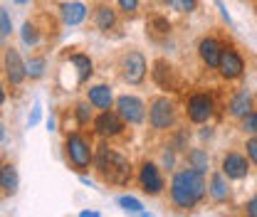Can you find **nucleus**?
Segmentation results:
<instances>
[{
	"mask_svg": "<svg viewBox=\"0 0 257 217\" xmlns=\"http://www.w3.org/2000/svg\"><path fill=\"white\" fill-rule=\"evenodd\" d=\"M247 155L252 158V163L257 165V138H250V141H247Z\"/></svg>",
	"mask_w": 257,
	"mask_h": 217,
	"instance_id": "c756f323",
	"label": "nucleus"
},
{
	"mask_svg": "<svg viewBox=\"0 0 257 217\" xmlns=\"http://www.w3.org/2000/svg\"><path fill=\"white\" fill-rule=\"evenodd\" d=\"M139 183L144 187V192H149V195H159L161 190H163V178H161L159 168H156L154 163H144V165H141Z\"/></svg>",
	"mask_w": 257,
	"mask_h": 217,
	"instance_id": "1a4fd4ad",
	"label": "nucleus"
},
{
	"mask_svg": "<svg viewBox=\"0 0 257 217\" xmlns=\"http://www.w3.org/2000/svg\"><path fill=\"white\" fill-rule=\"evenodd\" d=\"M242 128H245L247 133H255V136H257V111H250V114L245 116V124H242Z\"/></svg>",
	"mask_w": 257,
	"mask_h": 217,
	"instance_id": "cd10ccee",
	"label": "nucleus"
},
{
	"mask_svg": "<svg viewBox=\"0 0 257 217\" xmlns=\"http://www.w3.org/2000/svg\"><path fill=\"white\" fill-rule=\"evenodd\" d=\"M210 195H213L218 202L227 200V185H225L223 175H213V180H210Z\"/></svg>",
	"mask_w": 257,
	"mask_h": 217,
	"instance_id": "412c9836",
	"label": "nucleus"
},
{
	"mask_svg": "<svg viewBox=\"0 0 257 217\" xmlns=\"http://www.w3.org/2000/svg\"><path fill=\"white\" fill-rule=\"evenodd\" d=\"M247 212H250L252 217H257V195L250 200V202H247Z\"/></svg>",
	"mask_w": 257,
	"mask_h": 217,
	"instance_id": "473e14b6",
	"label": "nucleus"
},
{
	"mask_svg": "<svg viewBox=\"0 0 257 217\" xmlns=\"http://www.w3.org/2000/svg\"><path fill=\"white\" fill-rule=\"evenodd\" d=\"M116 111H119V116H121L126 124H141L144 116H146L144 104H141V99H136V96H119Z\"/></svg>",
	"mask_w": 257,
	"mask_h": 217,
	"instance_id": "423d86ee",
	"label": "nucleus"
},
{
	"mask_svg": "<svg viewBox=\"0 0 257 217\" xmlns=\"http://www.w3.org/2000/svg\"><path fill=\"white\" fill-rule=\"evenodd\" d=\"M223 173L232 180H242L247 175V158L240 153H227L223 160Z\"/></svg>",
	"mask_w": 257,
	"mask_h": 217,
	"instance_id": "f8f14e48",
	"label": "nucleus"
},
{
	"mask_svg": "<svg viewBox=\"0 0 257 217\" xmlns=\"http://www.w3.org/2000/svg\"><path fill=\"white\" fill-rule=\"evenodd\" d=\"M119 207L121 210H126V212H136V215H146V210H144V205L136 200V197H119Z\"/></svg>",
	"mask_w": 257,
	"mask_h": 217,
	"instance_id": "5701e85b",
	"label": "nucleus"
},
{
	"mask_svg": "<svg viewBox=\"0 0 257 217\" xmlns=\"http://www.w3.org/2000/svg\"><path fill=\"white\" fill-rule=\"evenodd\" d=\"M5 74H8V82H10L13 87L23 84V79L28 77L25 62L20 60V55H18L15 50H8V55H5Z\"/></svg>",
	"mask_w": 257,
	"mask_h": 217,
	"instance_id": "9d476101",
	"label": "nucleus"
},
{
	"mask_svg": "<svg viewBox=\"0 0 257 217\" xmlns=\"http://www.w3.org/2000/svg\"><path fill=\"white\" fill-rule=\"evenodd\" d=\"M149 121L154 128H171L173 121H176V109H173V104L166 99V96H161L156 99L154 104H151V111H149Z\"/></svg>",
	"mask_w": 257,
	"mask_h": 217,
	"instance_id": "20e7f679",
	"label": "nucleus"
},
{
	"mask_svg": "<svg viewBox=\"0 0 257 217\" xmlns=\"http://www.w3.org/2000/svg\"><path fill=\"white\" fill-rule=\"evenodd\" d=\"M230 111H232V116L245 119V116L252 111V99H250V94H247V92L237 94V96L232 99V104H230Z\"/></svg>",
	"mask_w": 257,
	"mask_h": 217,
	"instance_id": "f3484780",
	"label": "nucleus"
},
{
	"mask_svg": "<svg viewBox=\"0 0 257 217\" xmlns=\"http://www.w3.org/2000/svg\"><path fill=\"white\" fill-rule=\"evenodd\" d=\"M13 30V23H10V15H8V10H0V42L10 35Z\"/></svg>",
	"mask_w": 257,
	"mask_h": 217,
	"instance_id": "393cba45",
	"label": "nucleus"
},
{
	"mask_svg": "<svg viewBox=\"0 0 257 217\" xmlns=\"http://www.w3.org/2000/svg\"><path fill=\"white\" fill-rule=\"evenodd\" d=\"M200 57H203V62L208 64V67H215L218 69V64H220V55H223V47H220V42L218 40H213V37H205L203 42H200Z\"/></svg>",
	"mask_w": 257,
	"mask_h": 217,
	"instance_id": "4468645a",
	"label": "nucleus"
},
{
	"mask_svg": "<svg viewBox=\"0 0 257 217\" xmlns=\"http://www.w3.org/2000/svg\"><path fill=\"white\" fill-rule=\"evenodd\" d=\"M146 77V60L141 52H128L124 57V79L128 84H141Z\"/></svg>",
	"mask_w": 257,
	"mask_h": 217,
	"instance_id": "6e6552de",
	"label": "nucleus"
},
{
	"mask_svg": "<svg viewBox=\"0 0 257 217\" xmlns=\"http://www.w3.org/2000/svg\"><path fill=\"white\" fill-rule=\"evenodd\" d=\"M67 155H69V160L79 170L89 168V163H92V148L84 141V136H79V133H69L67 136Z\"/></svg>",
	"mask_w": 257,
	"mask_h": 217,
	"instance_id": "7ed1b4c3",
	"label": "nucleus"
},
{
	"mask_svg": "<svg viewBox=\"0 0 257 217\" xmlns=\"http://www.w3.org/2000/svg\"><path fill=\"white\" fill-rule=\"evenodd\" d=\"M119 5H121V10H126V13H134V10L139 8V0H119Z\"/></svg>",
	"mask_w": 257,
	"mask_h": 217,
	"instance_id": "7c9ffc66",
	"label": "nucleus"
},
{
	"mask_svg": "<svg viewBox=\"0 0 257 217\" xmlns=\"http://www.w3.org/2000/svg\"><path fill=\"white\" fill-rule=\"evenodd\" d=\"M215 5L220 8V13H223V18L227 20V23H232V18H230V13H227V8H225V3L223 0H215Z\"/></svg>",
	"mask_w": 257,
	"mask_h": 217,
	"instance_id": "2f4dec72",
	"label": "nucleus"
},
{
	"mask_svg": "<svg viewBox=\"0 0 257 217\" xmlns=\"http://www.w3.org/2000/svg\"><path fill=\"white\" fill-rule=\"evenodd\" d=\"M0 187L5 195H15L18 190V170L13 165H3V173H0Z\"/></svg>",
	"mask_w": 257,
	"mask_h": 217,
	"instance_id": "a211bd4d",
	"label": "nucleus"
},
{
	"mask_svg": "<svg viewBox=\"0 0 257 217\" xmlns=\"http://www.w3.org/2000/svg\"><path fill=\"white\" fill-rule=\"evenodd\" d=\"M215 111V104L208 94H193L191 101H188V119L195 124H205Z\"/></svg>",
	"mask_w": 257,
	"mask_h": 217,
	"instance_id": "39448f33",
	"label": "nucleus"
},
{
	"mask_svg": "<svg viewBox=\"0 0 257 217\" xmlns=\"http://www.w3.org/2000/svg\"><path fill=\"white\" fill-rule=\"evenodd\" d=\"M188 163H191V168H195L198 173H208V165H210V158L205 151H200V148H195L188 153Z\"/></svg>",
	"mask_w": 257,
	"mask_h": 217,
	"instance_id": "aec40b11",
	"label": "nucleus"
},
{
	"mask_svg": "<svg viewBox=\"0 0 257 217\" xmlns=\"http://www.w3.org/2000/svg\"><path fill=\"white\" fill-rule=\"evenodd\" d=\"M0 173H3V163H0Z\"/></svg>",
	"mask_w": 257,
	"mask_h": 217,
	"instance_id": "58836bf2",
	"label": "nucleus"
},
{
	"mask_svg": "<svg viewBox=\"0 0 257 217\" xmlns=\"http://www.w3.org/2000/svg\"><path fill=\"white\" fill-rule=\"evenodd\" d=\"M82 217H99V212H94V210H84Z\"/></svg>",
	"mask_w": 257,
	"mask_h": 217,
	"instance_id": "f704fd0d",
	"label": "nucleus"
},
{
	"mask_svg": "<svg viewBox=\"0 0 257 217\" xmlns=\"http://www.w3.org/2000/svg\"><path fill=\"white\" fill-rule=\"evenodd\" d=\"M203 195H205V180H203V173H198L195 168L181 170L173 175L171 197H173L176 207H181V210L195 207L203 200Z\"/></svg>",
	"mask_w": 257,
	"mask_h": 217,
	"instance_id": "f257e3e1",
	"label": "nucleus"
},
{
	"mask_svg": "<svg viewBox=\"0 0 257 217\" xmlns=\"http://www.w3.org/2000/svg\"><path fill=\"white\" fill-rule=\"evenodd\" d=\"M89 119H92V109L87 104H77V121L79 124H87Z\"/></svg>",
	"mask_w": 257,
	"mask_h": 217,
	"instance_id": "bb28decb",
	"label": "nucleus"
},
{
	"mask_svg": "<svg viewBox=\"0 0 257 217\" xmlns=\"http://www.w3.org/2000/svg\"><path fill=\"white\" fill-rule=\"evenodd\" d=\"M89 104H94L96 109H111V104H114L111 87H106V84L92 87V89H89Z\"/></svg>",
	"mask_w": 257,
	"mask_h": 217,
	"instance_id": "2eb2a0df",
	"label": "nucleus"
},
{
	"mask_svg": "<svg viewBox=\"0 0 257 217\" xmlns=\"http://www.w3.org/2000/svg\"><path fill=\"white\" fill-rule=\"evenodd\" d=\"M40 116H42V106H40V104H35V106H32L30 119H28V126H35L37 121H40Z\"/></svg>",
	"mask_w": 257,
	"mask_h": 217,
	"instance_id": "c85d7f7f",
	"label": "nucleus"
},
{
	"mask_svg": "<svg viewBox=\"0 0 257 217\" xmlns=\"http://www.w3.org/2000/svg\"><path fill=\"white\" fill-rule=\"evenodd\" d=\"M20 37H23V45H28V47H35V45L40 42V35H37V30H35L32 23H25V25H23Z\"/></svg>",
	"mask_w": 257,
	"mask_h": 217,
	"instance_id": "b1692460",
	"label": "nucleus"
},
{
	"mask_svg": "<svg viewBox=\"0 0 257 217\" xmlns=\"http://www.w3.org/2000/svg\"><path fill=\"white\" fill-rule=\"evenodd\" d=\"M168 5L173 10H178V13H191L195 8V0H168Z\"/></svg>",
	"mask_w": 257,
	"mask_h": 217,
	"instance_id": "a878e982",
	"label": "nucleus"
},
{
	"mask_svg": "<svg viewBox=\"0 0 257 217\" xmlns=\"http://www.w3.org/2000/svg\"><path fill=\"white\" fill-rule=\"evenodd\" d=\"M15 3H28V0H15Z\"/></svg>",
	"mask_w": 257,
	"mask_h": 217,
	"instance_id": "4c0bfd02",
	"label": "nucleus"
},
{
	"mask_svg": "<svg viewBox=\"0 0 257 217\" xmlns=\"http://www.w3.org/2000/svg\"><path fill=\"white\" fill-rule=\"evenodd\" d=\"M3 141H5V126L0 124V143H3Z\"/></svg>",
	"mask_w": 257,
	"mask_h": 217,
	"instance_id": "c9c22d12",
	"label": "nucleus"
},
{
	"mask_svg": "<svg viewBox=\"0 0 257 217\" xmlns=\"http://www.w3.org/2000/svg\"><path fill=\"white\" fill-rule=\"evenodd\" d=\"M25 69H28V77L30 79H40L45 74V60L42 57H32L30 62H25Z\"/></svg>",
	"mask_w": 257,
	"mask_h": 217,
	"instance_id": "4be33fe9",
	"label": "nucleus"
},
{
	"mask_svg": "<svg viewBox=\"0 0 257 217\" xmlns=\"http://www.w3.org/2000/svg\"><path fill=\"white\" fill-rule=\"evenodd\" d=\"M60 13H62V20L64 25H69V28H74V25H79V23H84V18H87V5L84 3H62L60 5Z\"/></svg>",
	"mask_w": 257,
	"mask_h": 217,
	"instance_id": "ddd939ff",
	"label": "nucleus"
},
{
	"mask_svg": "<svg viewBox=\"0 0 257 217\" xmlns=\"http://www.w3.org/2000/svg\"><path fill=\"white\" fill-rule=\"evenodd\" d=\"M5 101V92H3V87H0V104Z\"/></svg>",
	"mask_w": 257,
	"mask_h": 217,
	"instance_id": "e433bc0d",
	"label": "nucleus"
},
{
	"mask_svg": "<svg viewBox=\"0 0 257 217\" xmlns=\"http://www.w3.org/2000/svg\"><path fill=\"white\" fill-rule=\"evenodd\" d=\"M69 64L77 69V84H82V82H87V79L92 77V60H89V57H84V55H72V57H69Z\"/></svg>",
	"mask_w": 257,
	"mask_h": 217,
	"instance_id": "dca6fc26",
	"label": "nucleus"
},
{
	"mask_svg": "<svg viewBox=\"0 0 257 217\" xmlns=\"http://www.w3.org/2000/svg\"><path fill=\"white\" fill-rule=\"evenodd\" d=\"M114 23H116V15H114V10L109 8V5H101L99 10H96V28L104 32H109L114 28Z\"/></svg>",
	"mask_w": 257,
	"mask_h": 217,
	"instance_id": "6ab92c4d",
	"label": "nucleus"
},
{
	"mask_svg": "<svg viewBox=\"0 0 257 217\" xmlns=\"http://www.w3.org/2000/svg\"><path fill=\"white\" fill-rule=\"evenodd\" d=\"M218 69H220V74H223L225 79H235V77H240V74H242L245 62H242V57H240L235 50H223Z\"/></svg>",
	"mask_w": 257,
	"mask_h": 217,
	"instance_id": "9b49d317",
	"label": "nucleus"
},
{
	"mask_svg": "<svg viewBox=\"0 0 257 217\" xmlns=\"http://www.w3.org/2000/svg\"><path fill=\"white\" fill-rule=\"evenodd\" d=\"M163 163H166V168H173V153H163Z\"/></svg>",
	"mask_w": 257,
	"mask_h": 217,
	"instance_id": "72a5a7b5",
	"label": "nucleus"
},
{
	"mask_svg": "<svg viewBox=\"0 0 257 217\" xmlns=\"http://www.w3.org/2000/svg\"><path fill=\"white\" fill-rule=\"evenodd\" d=\"M124 119L119 116V111L114 114V111H109V109H104V114L101 116H96L94 121V128L99 136H104V138H111V136H119L121 131H124Z\"/></svg>",
	"mask_w": 257,
	"mask_h": 217,
	"instance_id": "0eeeda50",
	"label": "nucleus"
},
{
	"mask_svg": "<svg viewBox=\"0 0 257 217\" xmlns=\"http://www.w3.org/2000/svg\"><path fill=\"white\" fill-rule=\"evenodd\" d=\"M94 165H96V170H99V175L106 183H111V185H126L128 178H131L128 160L121 153H116L114 148H109V146H99Z\"/></svg>",
	"mask_w": 257,
	"mask_h": 217,
	"instance_id": "f03ea898",
	"label": "nucleus"
}]
</instances>
